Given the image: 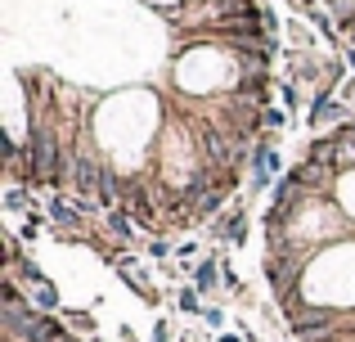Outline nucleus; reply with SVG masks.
I'll list each match as a JSON object with an SVG mask.
<instances>
[{
    "instance_id": "obj_1",
    "label": "nucleus",
    "mask_w": 355,
    "mask_h": 342,
    "mask_svg": "<svg viewBox=\"0 0 355 342\" xmlns=\"http://www.w3.org/2000/svg\"><path fill=\"white\" fill-rule=\"evenodd\" d=\"M211 239H216V243H248V207H243V203L234 198V207L225 212V216H216L211 221Z\"/></svg>"
},
{
    "instance_id": "obj_2",
    "label": "nucleus",
    "mask_w": 355,
    "mask_h": 342,
    "mask_svg": "<svg viewBox=\"0 0 355 342\" xmlns=\"http://www.w3.org/2000/svg\"><path fill=\"white\" fill-rule=\"evenodd\" d=\"M220 284H225V266H220L216 248H211V253L198 262V271H193V289H198L202 298H216V289H220Z\"/></svg>"
},
{
    "instance_id": "obj_3",
    "label": "nucleus",
    "mask_w": 355,
    "mask_h": 342,
    "mask_svg": "<svg viewBox=\"0 0 355 342\" xmlns=\"http://www.w3.org/2000/svg\"><path fill=\"white\" fill-rule=\"evenodd\" d=\"M99 230H104V234H113V243H121V248L135 243V221H130L126 212H104Z\"/></svg>"
},
{
    "instance_id": "obj_4",
    "label": "nucleus",
    "mask_w": 355,
    "mask_h": 342,
    "mask_svg": "<svg viewBox=\"0 0 355 342\" xmlns=\"http://www.w3.org/2000/svg\"><path fill=\"white\" fill-rule=\"evenodd\" d=\"M333 203L342 207V216L355 221V171H342L338 176V189H333Z\"/></svg>"
},
{
    "instance_id": "obj_5",
    "label": "nucleus",
    "mask_w": 355,
    "mask_h": 342,
    "mask_svg": "<svg viewBox=\"0 0 355 342\" xmlns=\"http://www.w3.org/2000/svg\"><path fill=\"white\" fill-rule=\"evenodd\" d=\"M32 207H36L32 189H27V185H9V194H5V212H32Z\"/></svg>"
},
{
    "instance_id": "obj_6",
    "label": "nucleus",
    "mask_w": 355,
    "mask_h": 342,
    "mask_svg": "<svg viewBox=\"0 0 355 342\" xmlns=\"http://www.w3.org/2000/svg\"><path fill=\"white\" fill-rule=\"evenodd\" d=\"M288 122H293V113H284V108L270 104V108H266V117H261V135H275V140H279V131H284Z\"/></svg>"
},
{
    "instance_id": "obj_7",
    "label": "nucleus",
    "mask_w": 355,
    "mask_h": 342,
    "mask_svg": "<svg viewBox=\"0 0 355 342\" xmlns=\"http://www.w3.org/2000/svg\"><path fill=\"white\" fill-rule=\"evenodd\" d=\"M270 185H279V180H275V171H270V167H257V162H252V167H248V189H252V194H266Z\"/></svg>"
},
{
    "instance_id": "obj_8",
    "label": "nucleus",
    "mask_w": 355,
    "mask_h": 342,
    "mask_svg": "<svg viewBox=\"0 0 355 342\" xmlns=\"http://www.w3.org/2000/svg\"><path fill=\"white\" fill-rule=\"evenodd\" d=\"M175 302H180L184 316H202V311H207V307H202V293L193 289V284H189V289H180V298H175Z\"/></svg>"
},
{
    "instance_id": "obj_9",
    "label": "nucleus",
    "mask_w": 355,
    "mask_h": 342,
    "mask_svg": "<svg viewBox=\"0 0 355 342\" xmlns=\"http://www.w3.org/2000/svg\"><path fill=\"white\" fill-rule=\"evenodd\" d=\"M59 316H63V325L77 329V334H90V329H95V316H90V311H59Z\"/></svg>"
},
{
    "instance_id": "obj_10",
    "label": "nucleus",
    "mask_w": 355,
    "mask_h": 342,
    "mask_svg": "<svg viewBox=\"0 0 355 342\" xmlns=\"http://www.w3.org/2000/svg\"><path fill=\"white\" fill-rule=\"evenodd\" d=\"M279 99H284L288 113H297V108H302V86H297V81H279Z\"/></svg>"
},
{
    "instance_id": "obj_11",
    "label": "nucleus",
    "mask_w": 355,
    "mask_h": 342,
    "mask_svg": "<svg viewBox=\"0 0 355 342\" xmlns=\"http://www.w3.org/2000/svg\"><path fill=\"white\" fill-rule=\"evenodd\" d=\"M148 257H157V262L166 266V257H171V243H166V239H148Z\"/></svg>"
},
{
    "instance_id": "obj_12",
    "label": "nucleus",
    "mask_w": 355,
    "mask_h": 342,
    "mask_svg": "<svg viewBox=\"0 0 355 342\" xmlns=\"http://www.w3.org/2000/svg\"><path fill=\"white\" fill-rule=\"evenodd\" d=\"M202 325H207V329H225V311H220V307H207V311H202Z\"/></svg>"
},
{
    "instance_id": "obj_13",
    "label": "nucleus",
    "mask_w": 355,
    "mask_h": 342,
    "mask_svg": "<svg viewBox=\"0 0 355 342\" xmlns=\"http://www.w3.org/2000/svg\"><path fill=\"white\" fill-rule=\"evenodd\" d=\"M193 253H198V243H193V239H184V243H175V257H180V262H189Z\"/></svg>"
},
{
    "instance_id": "obj_14",
    "label": "nucleus",
    "mask_w": 355,
    "mask_h": 342,
    "mask_svg": "<svg viewBox=\"0 0 355 342\" xmlns=\"http://www.w3.org/2000/svg\"><path fill=\"white\" fill-rule=\"evenodd\" d=\"M153 342H171V325H166V320H157V325H153Z\"/></svg>"
},
{
    "instance_id": "obj_15",
    "label": "nucleus",
    "mask_w": 355,
    "mask_h": 342,
    "mask_svg": "<svg viewBox=\"0 0 355 342\" xmlns=\"http://www.w3.org/2000/svg\"><path fill=\"white\" fill-rule=\"evenodd\" d=\"M338 99H342V104H351V108H355V77L347 81V86H342V95H338Z\"/></svg>"
},
{
    "instance_id": "obj_16",
    "label": "nucleus",
    "mask_w": 355,
    "mask_h": 342,
    "mask_svg": "<svg viewBox=\"0 0 355 342\" xmlns=\"http://www.w3.org/2000/svg\"><path fill=\"white\" fill-rule=\"evenodd\" d=\"M342 63H347V68L355 72V45H342Z\"/></svg>"
},
{
    "instance_id": "obj_17",
    "label": "nucleus",
    "mask_w": 355,
    "mask_h": 342,
    "mask_svg": "<svg viewBox=\"0 0 355 342\" xmlns=\"http://www.w3.org/2000/svg\"><path fill=\"white\" fill-rule=\"evenodd\" d=\"M216 342H248V338H243V334H220Z\"/></svg>"
}]
</instances>
